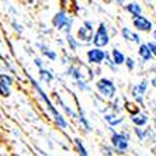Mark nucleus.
I'll use <instances>...</instances> for the list:
<instances>
[{
	"label": "nucleus",
	"instance_id": "473e14b6",
	"mask_svg": "<svg viewBox=\"0 0 156 156\" xmlns=\"http://www.w3.org/2000/svg\"><path fill=\"white\" fill-rule=\"evenodd\" d=\"M151 33H152V40H153V42H156V30H152Z\"/></svg>",
	"mask_w": 156,
	"mask_h": 156
},
{
	"label": "nucleus",
	"instance_id": "f3484780",
	"mask_svg": "<svg viewBox=\"0 0 156 156\" xmlns=\"http://www.w3.org/2000/svg\"><path fill=\"white\" fill-rule=\"evenodd\" d=\"M125 10L129 13L132 17H138V16H142V6L138 2H132V3H128L125 6Z\"/></svg>",
	"mask_w": 156,
	"mask_h": 156
},
{
	"label": "nucleus",
	"instance_id": "393cba45",
	"mask_svg": "<svg viewBox=\"0 0 156 156\" xmlns=\"http://www.w3.org/2000/svg\"><path fill=\"white\" fill-rule=\"evenodd\" d=\"M134 134H135V136L138 138V141H141V142L145 141V128H136L135 127L134 128Z\"/></svg>",
	"mask_w": 156,
	"mask_h": 156
},
{
	"label": "nucleus",
	"instance_id": "f8f14e48",
	"mask_svg": "<svg viewBox=\"0 0 156 156\" xmlns=\"http://www.w3.org/2000/svg\"><path fill=\"white\" fill-rule=\"evenodd\" d=\"M110 58H111V61H113V63L115 66H121V65H124V62H125V55H124V52L120 51L118 48H113V49H111Z\"/></svg>",
	"mask_w": 156,
	"mask_h": 156
},
{
	"label": "nucleus",
	"instance_id": "2f4dec72",
	"mask_svg": "<svg viewBox=\"0 0 156 156\" xmlns=\"http://www.w3.org/2000/svg\"><path fill=\"white\" fill-rule=\"evenodd\" d=\"M13 27H14V30L17 31L18 34H23V27L20 26V24H17V23H13Z\"/></svg>",
	"mask_w": 156,
	"mask_h": 156
},
{
	"label": "nucleus",
	"instance_id": "c85d7f7f",
	"mask_svg": "<svg viewBox=\"0 0 156 156\" xmlns=\"http://www.w3.org/2000/svg\"><path fill=\"white\" fill-rule=\"evenodd\" d=\"M146 45H148L149 51H151V54H152L153 58H156V42H153V41H149V42H146Z\"/></svg>",
	"mask_w": 156,
	"mask_h": 156
},
{
	"label": "nucleus",
	"instance_id": "a878e982",
	"mask_svg": "<svg viewBox=\"0 0 156 156\" xmlns=\"http://www.w3.org/2000/svg\"><path fill=\"white\" fill-rule=\"evenodd\" d=\"M75 86H76L80 91H90L91 90V87L89 86L86 82H82V80H77V82H75Z\"/></svg>",
	"mask_w": 156,
	"mask_h": 156
},
{
	"label": "nucleus",
	"instance_id": "423d86ee",
	"mask_svg": "<svg viewBox=\"0 0 156 156\" xmlns=\"http://www.w3.org/2000/svg\"><path fill=\"white\" fill-rule=\"evenodd\" d=\"M110 141H111V148L114 151H117L118 153H125L128 151V148H129L131 138L125 136L124 132H115V131H113Z\"/></svg>",
	"mask_w": 156,
	"mask_h": 156
},
{
	"label": "nucleus",
	"instance_id": "39448f33",
	"mask_svg": "<svg viewBox=\"0 0 156 156\" xmlns=\"http://www.w3.org/2000/svg\"><path fill=\"white\" fill-rule=\"evenodd\" d=\"M94 31H96L94 23L90 21V20H86V21H83V24L77 28L76 40L79 41L80 44H83V45H89V44H91Z\"/></svg>",
	"mask_w": 156,
	"mask_h": 156
},
{
	"label": "nucleus",
	"instance_id": "bb28decb",
	"mask_svg": "<svg viewBox=\"0 0 156 156\" xmlns=\"http://www.w3.org/2000/svg\"><path fill=\"white\" fill-rule=\"evenodd\" d=\"M10 94H11V87H7L0 83V96L2 97H10Z\"/></svg>",
	"mask_w": 156,
	"mask_h": 156
},
{
	"label": "nucleus",
	"instance_id": "6e6552de",
	"mask_svg": "<svg viewBox=\"0 0 156 156\" xmlns=\"http://www.w3.org/2000/svg\"><path fill=\"white\" fill-rule=\"evenodd\" d=\"M105 55H107V51L93 47L86 52V58H87V62H89L90 65H97L98 66L104 62Z\"/></svg>",
	"mask_w": 156,
	"mask_h": 156
},
{
	"label": "nucleus",
	"instance_id": "72a5a7b5",
	"mask_svg": "<svg viewBox=\"0 0 156 156\" xmlns=\"http://www.w3.org/2000/svg\"><path fill=\"white\" fill-rule=\"evenodd\" d=\"M153 127H155V129H156V117L153 118Z\"/></svg>",
	"mask_w": 156,
	"mask_h": 156
},
{
	"label": "nucleus",
	"instance_id": "0eeeda50",
	"mask_svg": "<svg viewBox=\"0 0 156 156\" xmlns=\"http://www.w3.org/2000/svg\"><path fill=\"white\" fill-rule=\"evenodd\" d=\"M148 87H149V80L144 79L131 89V96L136 101V104H139L141 107H144V97H145V93L148 90Z\"/></svg>",
	"mask_w": 156,
	"mask_h": 156
},
{
	"label": "nucleus",
	"instance_id": "9d476101",
	"mask_svg": "<svg viewBox=\"0 0 156 156\" xmlns=\"http://www.w3.org/2000/svg\"><path fill=\"white\" fill-rule=\"evenodd\" d=\"M121 35H122V38L125 41H131V42L136 44V45H141L142 44V40H141V37H139V34L132 31V30L128 28V27H122V28H121Z\"/></svg>",
	"mask_w": 156,
	"mask_h": 156
},
{
	"label": "nucleus",
	"instance_id": "2eb2a0df",
	"mask_svg": "<svg viewBox=\"0 0 156 156\" xmlns=\"http://www.w3.org/2000/svg\"><path fill=\"white\" fill-rule=\"evenodd\" d=\"M138 55H139V58L142 59V62H145V63H148V62H151L153 59L152 54H151L146 44H141L138 47Z\"/></svg>",
	"mask_w": 156,
	"mask_h": 156
},
{
	"label": "nucleus",
	"instance_id": "4468645a",
	"mask_svg": "<svg viewBox=\"0 0 156 156\" xmlns=\"http://www.w3.org/2000/svg\"><path fill=\"white\" fill-rule=\"evenodd\" d=\"M124 118L122 115H115L113 113H105L104 114V121L108 124L110 127H117V125H121L124 122Z\"/></svg>",
	"mask_w": 156,
	"mask_h": 156
},
{
	"label": "nucleus",
	"instance_id": "cd10ccee",
	"mask_svg": "<svg viewBox=\"0 0 156 156\" xmlns=\"http://www.w3.org/2000/svg\"><path fill=\"white\" fill-rule=\"evenodd\" d=\"M156 139V132L152 128H145V141L146 139Z\"/></svg>",
	"mask_w": 156,
	"mask_h": 156
},
{
	"label": "nucleus",
	"instance_id": "4be33fe9",
	"mask_svg": "<svg viewBox=\"0 0 156 156\" xmlns=\"http://www.w3.org/2000/svg\"><path fill=\"white\" fill-rule=\"evenodd\" d=\"M0 83L7 87H11L13 86V77L7 73H0Z\"/></svg>",
	"mask_w": 156,
	"mask_h": 156
},
{
	"label": "nucleus",
	"instance_id": "c756f323",
	"mask_svg": "<svg viewBox=\"0 0 156 156\" xmlns=\"http://www.w3.org/2000/svg\"><path fill=\"white\" fill-rule=\"evenodd\" d=\"M34 65H35L38 69H42V68H45V66H44V61L41 58H35V59H34Z\"/></svg>",
	"mask_w": 156,
	"mask_h": 156
},
{
	"label": "nucleus",
	"instance_id": "c9c22d12",
	"mask_svg": "<svg viewBox=\"0 0 156 156\" xmlns=\"http://www.w3.org/2000/svg\"><path fill=\"white\" fill-rule=\"evenodd\" d=\"M16 156H20V155H16Z\"/></svg>",
	"mask_w": 156,
	"mask_h": 156
},
{
	"label": "nucleus",
	"instance_id": "9b49d317",
	"mask_svg": "<svg viewBox=\"0 0 156 156\" xmlns=\"http://www.w3.org/2000/svg\"><path fill=\"white\" fill-rule=\"evenodd\" d=\"M131 122L134 124L136 128H144V127H146L148 122H149V115L139 111V113L131 115Z\"/></svg>",
	"mask_w": 156,
	"mask_h": 156
},
{
	"label": "nucleus",
	"instance_id": "5701e85b",
	"mask_svg": "<svg viewBox=\"0 0 156 156\" xmlns=\"http://www.w3.org/2000/svg\"><path fill=\"white\" fill-rule=\"evenodd\" d=\"M103 63H104V65L107 66V68H110V69L113 70L114 73H115L117 70H118V66L114 65L113 61H111V58H110V52H107V55H105V59H104V62H103Z\"/></svg>",
	"mask_w": 156,
	"mask_h": 156
},
{
	"label": "nucleus",
	"instance_id": "f03ea898",
	"mask_svg": "<svg viewBox=\"0 0 156 156\" xmlns=\"http://www.w3.org/2000/svg\"><path fill=\"white\" fill-rule=\"evenodd\" d=\"M52 26L58 31H63L65 35H69L72 34L73 28V17H69V14L65 10H59L52 17Z\"/></svg>",
	"mask_w": 156,
	"mask_h": 156
},
{
	"label": "nucleus",
	"instance_id": "7ed1b4c3",
	"mask_svg": "<svg viewBox=\"0 0 156 156\" xmlns=\"http://www.w3.org/2000/svg\"><path fill=\"white\" fill-rule=\"evenodd\" d=\"M96 90L103 98H107V100H114L117 96V86L108 77L98 79L96 83Z\"/></svg>",
	"mask_w": 156,
	"mask_h": 156
},
{
	"label": "nucleus",
	"instance_id": "6ab92c4d",
	"mask_svg": "<svg viewBox=\"0 0 156 156\" xmlns=\"http://www.w3.org/2000/svg\"><path fill=\"white\" fill-rule=\"evenodd\" d=\"M66 44H68V47L70 48V52H76L79 48L84 47L83 44H80L79 41L73 37V34H69V35H66Z\"/></svg>",
	"mask_w": 156,
	"mask_h": 156
},
{
	"label": "nucleus",
	"instance_id": "dca6fc26",
	"mask_svg": "<svg viewBox=\"0 0 156 156\" xmlns=\"http://www.w3.org/2000/svg\"><path fill=\"white\" fill-rule=\"evenodd\" d=\"M38 76H40V80L45 84H51L52 80L55 79L52 70L47 69V68H42V69H38Z\"/></svg>",
	"mask_w": 156,
	"mask_h": 156
},
{
	"label": "nucleus",
	"instance_id": "412c9836",
	"mask_svg": "<svg viewBox=\"0 0 156 156\" xmlns=\"http://www.w3.org/2000/svg\"><path fill=\"white\" fill-rule=\"evenodd\" d=\"M77 118H79V122L82 124V127L86 129V132H90V131H91L90 122H89V120L86 118V115H84V111L82 108L79 110V115H77Z\"/></svg>",
	"mask_w": 156,
	"mask_h": 156
},
{
	"label": "nucleus",
	"instance_id": "a211bd4d",
	"mask_svg": "<svg viewBox=\"0 0 156 156\" xmlns=\"http://www.w3.org/2000/svg\"><path fill=\"white\" fill-rule=\"evenodd\" d=\"M54 97L56 98V103H58V105H59V107H61L62 110H63V111H66V114H68V115H70V117H72V118H76V117H77V114L75 113V111H73L72 108H69V105L66 104V103L63 101V100H62L61 97H59V94H56V93H54Z\"/></svg>",
	"mask_w": 156,
	"mask_h": 156
},
{
	"label": "nucleus",
	"instance_id": "1a4fd4ad",
	"mask_svg": "<svg viewBox=\"0 0 156 156\" xmlns=\"http://www.w3.org/2000/svg\"><path fill=\"white\" fill-rule=\"evenodd\" d=\"M132 24L136 28V31H141V33H151L153 30V24L152 21L149 20L145 16H138V17L132 18Z\"/></svg>",
	"mask_w": 156,
	"mask_h": 156
},
{
	"label": "nucleus",
	"instance_id": "7c9ffc66",
	"mask_svg": "<svg viewBox=\"0 0 156 156\" xmlns=\"http://www.w3.org/2000/svg\"><path fill=\"white\" fill-rule=\"evenodd\" d=\"M103 155L104 156H113V152H111V148H103Z\"/></svg>",
	"mask_w": 156,
	"mask_h": 156
},
{
	"label": "nucleus",
	"instance_id": "20e7f679",
	"mask_svg": "<svg viewBox=\"0 0 156 156\" xmlns=\"http://www.w3.org/2000/svg\"><path fill=\"white\" fill-rule=\"evenodd\" d=\"M110 41H111V37H110V33H108V27H107L105 23H100L94 31L91 44L94 45V48L104 49V48L110 44Z\"/></svg>",
	"mask_w": 156,
	"mask_h": 156
},
{
	"label": "nucleus",
	"instance_id": "f704fd0d",
	"mask_svg": "<svg viewBox=\"0 0 156 156\" xmlns=\"http://www.w3.org/2000/svg\"><path fill=\"white\" fill-rule=\"evenodd\" d=\"M155 152H156V146H155Z\"/></svg>",
	"mask_w": 156,
	"mask_h": 156
},
{
	"label": "nucleus",
	"instance_id": "f257e3e1",
	"mask_svg": "<svg viewBox=\"0 0 156 156\" xmlns=\"http://www.w3.org/2000/svg\"><path fill=\"white\" fill-rule=\"evenodd\" d=\"M28 76V79H30V82H31V84H33V87H34V90L37 91V94H38V97L42 100L44 103H45V105H47V108H48V111L52 114V117H54V121H55V124L58 125L61 129H66L68 128V121L63 118V115H62L61 113H59V110L56 108V105L54 104V103L51 101V98L48 97V94L45 93V90H44L42 87H41V84L37 82L35 79H34L31 75H27Z\"/></svg>",
	"mask_w": 156,
	"mask_h": 156
},
{
	"label": "nucleus",
	"instance_id": "ddd939ff",
	"mask_svg": "<svg viewBox=\"0 0 156 156\" xmlns=\"http://www.w3.org/2000/svg\"><path fill=\"white\" fill-rule=\"evenodd\" d=\"M37 48H38V49L41 51V54H42L45 58L49 59V61H56V59H58V54H56L55 51H52L49 47H47L45 44L38 42L37 44Z\"/></svg>",
	"mask_w": 156,
	"mask_h": 156
},
{
	"label": "nucleus",
	"instance_id": "b1692460",
	"mask_svg": "<svg viewBox=\"0 0 156 156\" xmlns=\"http://www.w3.org/2000/svg\"><path fill=\"white\" fill-rule=\"evenodd\" d=\"M124 65L127 66V69L129 70H134L135 66H136V62H135L134 58H131V56H125V62H124Z\"/></svg>",
	"mask_w": 156,
	"mask_h": 156
},
{
	"label": "nucleus",
	"instance_id": "aec40b11",
	"mask_svg": "<svg viewBox=\"0 0 156 156\" xmlns=\"http://www.w3.org/2000/svg\"><path fill=\"white\" fill-rule=\"evenodd\" d=\"M73 142H75V148H76V152L79 156H90L89 155V152H87L86 146L83 145V142L80 141V138H75L73 139Z\"/></svg>",
	"mask_w": 156,
	"mask_h": 156
}]
</instances>
